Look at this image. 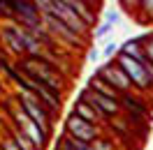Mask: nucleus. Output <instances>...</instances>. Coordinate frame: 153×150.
I'll use <instances>...</instances> for the list:
<instances>
[{
  "label": "nucleus",
  "mask_w": 153,
  "mask_h": 150,
  "mask_svg": "<svg viewBox=\"0 0 153 150\" xmlns=\"http://www.w3.org/2000/svg\"><path fill=\"white\" fill-rule=\"evenodd\" d=\"M16 104H19L21 109H23V113H26L30 120H33V122H35V125L39 127V129L47 134V136L51 134V115H53V113L49 111V109H47V106H44L42 102H39L35 95L21 93L19 97H16Z\"/></svg>",
  "instance_id": "f257e3e1"
},
{
  "label": "nucleus",
  "mask_w": 153,
  "mask_h": 150,
  "mask_svg": "<svg viewBox=\"0 0 153 150\" xmlns=\"http://www.w3.org/2000/svg\"><path fill=\"white\" fill-rule=\"evenodd\" d=\"M42 23H44V28L53 35V39H58V42H63V44H67V46L72 49H81L84 44H86V39L79 37L72 28H67L63 21H58L53 14H44L42 16Z\"/></svg>",
  "instance_id": "f03ea898"
},
{
  "label": "nucleus",
  "mask_w": 153,
  "mask_h": 150,
  "mask_svg": "<svg viewBox=\"0 0 153 150\" xmlns=\"http://www.w3.org/2000/svg\"><path fill=\"white\" fill-rule=\"evenodd\" d=\"M116 65H118V67L125 72V76L130 79L132 88L142 90V93L151 90V83H149V76H146V69H144L142 62H137V60H132V58H128V56H123V53H118V56H116Z\"/></svg>",
  "instance_id": "7ed1b4c3"
},
{
  "label": "nucleus",
  "mask_w": 153,
  "mask_h": 150,
  "mask_svg": "<svg viewBox=\"0 0 153 150\" xmlns=\"http://www.w3.org/2000/svg\"><path fill=\"white\" fill-rule=\"evenodd\" d=\"M65 132L70 139L74 141H84V143H93L95 139H100V127L97 125H91V122L81 120L79 115L70 113L65 118Z\"/></svg>",
  "instance_id": "20e7f679"
},
{
  "label": "nucleus",
  "mask_w": 153,
  "mask_h": 150,
  "mask_svg": "<svg viewBox=\"0 0 153 150\" xmlns=\"http://www.w3.org/2000/svg\"><path fill=\"white\" fill-rule=\"evenodd\" d=\"M12 118H14V122H16V127H19V129L23 132V134H26L30 141H33V146H35L37 150H44V148H47L49 136H47L42 129H39V127H37L33 120H30L26 113H23V109H21L19 104H16V109L12 111Z\"/></svg>",
  "instance_id": "39448f33"
},
{
  "label": "nucleus",
  "mask_w": 153,
  "mask_h": 150,
  "mask_svg": "<svg viewBox=\"0 0 153 150\" xmlns=\"http://www.w3.org/2000/svg\"><path fill=\"white\" fill-rule=\"evenodd\" d=\"M79 99H84L88 102L93 109H95L102 118H118L121 115V99H111V97H105V95H97L93 90H81V97Z\"/></svg>",
  "instance_id": "423d86ee"
},
{
  "label": "nucleus",
  "mask_w": 153,
  "mask_h": 150,
  "mask_svg": "<svg viewBox=\"0 0 153 150\" xmlns=\"http://www.w3.org/2000/svg\"><path fill=\"white\" fill-rule=\"evenodd\" d=\"M97 76H100L102 81H107V83L111 85L114 90H118L121 95H128L130 90H132L130 79L125 76V72L121 69V67L116 65V60H111V62H105V65L97 69Z\"/></svg>",
  "instance_id": "0eeeda50"
},
{
  "label": "nucleus",
  "mask_w": 153,
  "mask_h": 150,
  "mask_svg": "<svg viewBox=\"0 0 153 150\" xmlns=\"http://www.w3.org/2000/svg\"><path fill=\"white\" fill-rule=\"evenodd\" d=\"M16 32H19V42H21V49H23V53H28V56H35L37 58L39 53H42V49H44V44L39 42L30 30L21 28V26H16Z\"/></svg>",
  "instance_id": "6e6552de"
},
{
  "label": "nucleus",
  "mask_w": 153,
  "mask_h": 150,
  "mask_svg": "<svg viewBox=\"0 0 153 150\" xmlns=\"http://www.w3.org/2000/svg\"><path fill=\"white\" fill-rule=\"evenodd\" d=\"M72 113L74 115H79L81 120H86V122H91V125H97V122H102L105 118L100 115V113L91 106L88 102H84V99H79V102H74V106H72Z\"/></svg>",
  "instance_id": "1a4fd4ad"
},
{
  "label": "nucleus",
  "mask_w": 153,
  "mask_h": 150,
  "mask_svg": "<svg viewBox=\"0 0 153 150\" xmlns=\"http://www.w3.org/2000/svg\"><path fill=\"white\" fill-rule=\"evenodd\" d=\"M118 53H123V56L132 58V60H137V62H144V60H146V56H144L142 37H134V39H128V42H123Z\"/></svg>",
  "instance_id": "9d476101"
},
{
  "label": "nucleus",
  "mask_w": 153,
  "mask_h": 150,
  "mask_svg": "<svg viewBox=\"0 0 153 150\" xmlns=\"http://www.w3.org/2000/svg\"><path fill=\"white\" fill-rule=\"evenodd\" d=\"M88 90H93V93H97V95H105V97H111V99H121V93L114 90L111 85L107 83V81H102L97 74L91 76V81H88Z\"/></svg>",
  "instance_id": "9b49d317"
},
{
  "label": "nucleus",
  "mask_w": 153,
  "mask_h": 150,
  "mask_svg": "<svg viewBox=\"0 0 153 150\" xmlns=\"http://www.w3.org/2000/svg\"><path fill=\"white\" fill-rule=\"evenodd\" d=\"M0 32H2V39L7 42V46H10L16 56H23V49H21V42H19V32H16V23H12V26H2Z\"/></svg>",
  "instance_id": "f8f14e48"
},
{
  "label": "nucleus",
  "mask_w": 153,
  "mask_h": 150,
  "mask_svg": "<svg viewBox=\"0 0 153 150\" xmlns=\"http://www.w3.org/2000/svg\"><path fill=\"white\" fill-rule=\"evenodd\" d=\"M10 136L14 139V143H16L21 150H37L35 146H33V141H30L28 136H26V134L19 129V127H12V129H10Z\"/></svg>",
  "instance_id": "ddd939ff"
},
{
  "label": "nucleus",
  "mask_w": 153,
  "mask_h": 150,
  "mask_svg": "<svg viewBox=\"0 0 153 150\" xmlns=\"http://www.w3.org/2000/svg\"><path fill=\"white\" fill-rule=\"evenodd\" d=\"M137 12H139V19L142 21H153V0H142Z\"/></svg>",
  "instance_id": "4468645a"
},
{
  "label": "nucleus",
  "mask_w": 153,
  "mask_h": 150,
  "mask_svg": "<svg viewBox=\"0 0 153 150\" xmlns=\"http://www.w3.org/2000/svg\"><path fill=\"white\" fill-rule=\"evenodd\" d=\"M118 51H121V46H118L116 42H109V44L102 49V58H109V62H111V60L118 56Z\"/></svg>",
  "instance_id": "2eb2a0df"
},
{
  "label": "nucleus",
  "mask_w": 153,
  "mask_h": 150,
  "mask_svg": "<svg viewBox=\"0 0 153 150\" xmlns=\"http://www.w3.org/2000/svg\"><path fill=\"white\" fill-rule=\"evenodd\" d=\"M142 44H144V56H146V60L153 62V35L142 37Z\"/></svg>",
  "instance_id": "dca6fc26"
},
{
  "label": "nucleus",
  "mask_w": 153,
  "mask_h": 150,
  "mask_svg": "<svg viewBox=\"0 0 153 150\" xmlns=\"http://www.w3.org/2000/svg\"><path fill=\"white\" fill-rule=\"evenodd\" d=\"M91 146H93V150H114V143H111L109 139H102V136L95 139Z\"/></svg>",
  "instance_id": "f3484780"
},
{
  "label": "nucleus",
  "mask_w": 153,
  "mask_h": 150,
  "mask_svg": "<svg viewBox=\"0 0 153 150\" xmlns=\"http://www.w3.org/2000/svg\"><path fill=\"white\" fill-rule=\"evenodd\" d=\"M111 28H114V26H109V23H100V26H97V28L93 30V37H95V39H102V37H107Z\"/></svg>",
  "instance_id": "a211bd4d"
},
{
  "label": "nucleus",
  "mask_w": 153,
  "mask_h": 150,
  "mask_svg": "<svg viewBox=\"0 0 153 150\" xmlns=\"http://www.w3.org/2000/svg\"><path fill=\"white\" fill-rule=\"evenodd\" d=\"M118 19H121L118 10H107V12H105V23H109V26H116V23H118Z\"/></svg>",
  "instance_id": "6ab92c4d"
},
{
  "label": "nucleus",
  "mask_w": 153,
  "mask_h": 150,
  "mask_svg": "<svg viewBox=\"0 0 153 150\" xmlns=\"http://www.w3.org/2000/svg\"><path fill=\"white\" fill-rule=\"evenodd\" d=\"M0 150H21V148L14 143V139H12V136H5V139L0 141Z\"/></svg>",
  "instance_id": "aec40b11"
},
{
  "label": "nucleus",
  "mask_w": 153,
  "mask_h": 150,
  "mask_svg": "<svg viewBox=\"0 0 153 150\" xmlns=\"http://www.w3.org/2000/svg\"><path fill=\"white\" fill-rule=\"evenodd\" d=\"M70 139V136H67ZM70 143L74 146V150H93V146L91 143H84V141H74V139H70Z\"/></svg>",
  "instance_id": "412c9836"
},
{
  "label": "nucleus",
  "mask_w": 153,
  "mask_h": 150,
  "mask_svg": "<svg viewBox=\"0 0 153 150\" xmlns=\"http://www.w3.org/2000/svg\"><path fill=\"white\" fill-rule=\"evenodd\" d=\"M142 65H144V69H146V76H149V83H151V90H153V62L144 60Z\"/></svg>",
  "instance_id": "4be33fe9"
},
{
  "label": "nucleus",
  "mask_w": 153,
  "mask_h": 150,
  "mask_svg": "<svg viewBox=\"0 0 153 150\" xmlns=\"http://www.w3.org/2000/svg\"><path fill=\"white\" fill-rule=\"evenodd\" d=\"M118 2H121V5H123L125 10H137V7H139V2H142V0H118Z\"/></svg>",
  "instance_id": "5701e85b"
},
{
  "label": "nucleus",
  "mask_w": 153,
  "mask_h": 150,
  "mask_svg": "<svg viewBox=\"0 0 153 150\" xmlns=\"http://www.w3.org/2000/svg\"><path fill=\"white\" fill-rule=\"evenodd\" d=\"M102 56V53H100V51H97V49H91V60H97V58Z\"/></svg>",
  "instance_id": "b1692460"
},
{
  "label": "nucleus",
  "mask_w": 153,
  "mask_h": 150,
  "mask_svg": "<svg viewBox=\"0 0 153 150\" xmlns=\"http://www.w3.org/2000/svg\"><path fill=\"white\" fill-rule=\"evenodd\" d=\"M84 2H86V5H91V7H93V10H95L97 5H100V0H84Z\"/></svg>",
  "instance_id": "393cba45"
}]
</instances>
